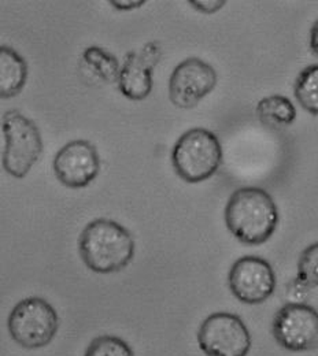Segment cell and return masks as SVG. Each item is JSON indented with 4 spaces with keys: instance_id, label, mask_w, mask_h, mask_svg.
I'll return each instance as SVG.
<instances>
[{
    "instance_id": "cell-18",
    "label": "cell",
    "mask_w": 318,
    "mask_h": 356,
    "mask_svg": "<svg viewBox=\"0 0 318 356\" xmlns=\"http://www.w3.org/2000/svg\"><path fill=\"white\" fill-rule=\"evenodd\" d=\"M189 4L195 10L200 11L203 14H214V13L220 11L225 6V1H221V0H199V1L195 0L193 1V0H191Z\"/></svg>"
},
{
    "instance_id": "cell-1",
    "label": "cell",
    "mask_w": 318,
    "mask_h": 356,
    "mask_svg": "<svg viewBox=\"0 0 318 356\" xmlns=\"http://www.w3.org/2000/svg\"><path fill=\"white\" fill-rule=\"evenodd\" d=\"M225 225L240 243L261 245L277 229L278 210L265 189L257 186L239 188L228 200Z\"/></svg>"
},
{
    "instance_id": "cell-6",
    "label": "cell",
    "mask_w": 318,
    "mask_h": 356,
    "mask_svg": "<svg viewBox=\"0 0 318 356\" xmlns=\"http://www.w3.org/2000/svg\"><path fill=\"white\" fill-rule=\"evenodd\" d=\"M199 348L207 356H247L251 336L243 319L230 312H214L198 330Z\"/></svg>"
},
{
    "instance_id": "cell-5",
    "label": "cell",
    "mask_w": 318,
    "mask_h": 356,
    "mask_svg": "<svg viewBox=\"0 0 318 356\" xmlns=\"http://www.w3.org/2000/svg\"><path fill=\"white\" fill-rule=\"evenodd\" d=\"M11 339L26 350L47 347L59 327L55 309L42 298H26L15 305L7 321Z\"/></svg>"
},
{
    "instance_id": "cell-7",
    "label": "cell",
    "mask_w": 318,
    "mask_h": 356,
    "mask_svg": "<svg viewBox=\"0 0 318 356\" xmlns=\"http://www.w3.org/2000/svg\"><path fill=\"white\" fill-rule=\"evenodd\" d=\"M273 336L280 347L291 353L318 348V312L309 305L288 303L273 319Z\"/></svg>"
},
{
    "instance_id": "cell-9",
    "label": "cell",
    "mask_w": 318,
    "mask_h": 356,
    "mask_svg": "<svg viewBox=\"0 0 318 356\" xmlns=\"http://www.w3.org/2000/svg\"><path fill=\"white\" fill-rule=\"evenodd\" d=\"M229 289L246 305H262L276 289V274L268 261L247 255L237 259L229 270Z\"/></svg>"
},
{
    "instance_id": "cell-10",
    "label": "cell",
    "mask_w": 318,
    "mask_h": 356,
    "mask_svg": "<svg viewBox=\"0 0 318 356\" xmlns=\"http://www.w3.org/2000/svg\"><path fill=\"white\" fill-rule=\"evenodd\" d=\"M52 169L62 185L70 189H81L97 177L100 158L90 141L73 140L56 152Z\"/></svg>"
},
{
    "instance_id": "cell-14",
    "label": "cell",
    "mask_w": 318,
    "mask_h": 356,
    "mask_svg": "<svg viewBox=\"0 0 318 356\" xmlns=\"http://www.w3.org/2000/svg\"><path fill=\"white\" fill-rule=\"evenodd\" d=\"M83 59L104 83H118L121 66L118 59L102 47L91 45L83 52Z\"/></svg>"
},
{
    "instance_id": "cell-19",
    "label": "cell",
    "mask_w": 318,
    "mask_h": 356,
    "mask_svg": "<svg viewBox=\"0 0 318 356\" xmlns=\"http://www.w3.org/2000/svg\"><path fill=\"white\" fill-rule=\"evenodd\" d=\"M110 4L117 10L127 11V10H134V8H138V7L144 6L145 1L144 0H140V1H116V0H113V1H110Z\"/></svg>"
},
{
    "instance_id": "cell-2",
    "label": "cell",
    "mask_w": 318,
    "mask_h": 356,
    "mask_svg": "<svg viewBox=\"0 0 318 356\" xmlns=\"http://www.w3.org/2000/svg\"><path fill=\"white\" fill-rule=\"evenodd\" d=\"M79 252L91 271L117 273L132 262L135 240L121 223L99 218L83 229L79 237Z\"/></svg>"
},
{
    "instance_id": "cell-3",
    "label": "cell",
    "mask_w": 318,
    "mask_h": 356,
    "mask_svg": "<svg viewBox=\"0 0 318 356\" xmlns=\"http://www.w3.org/2000/svg\"><path fill=\"white\" fill-rule=\"evenodd\" d=\"M218 137L205 128H193L179 137L172 151V165L179 177L189 184L213 177L223 165Z\"/></svg>"
},
{
    "instance_id": "cell-17",
    "label": "cell",
    "mask_w": 318,
    "mask_h": 356,
    "mask_svg": "<svg viewBox=\"0 0 318 356\" xmlns=\"http://www.w3.org/2000/svg\"><path fill=\"white\" fill-rule=\"evenodd\" d=\"M84 356H135V354L127 341L106 334L92 340Z\"/></svg>"
},
{
    "instance_id": "cell-13",
    "label": "cell",
    "mask_w": 318,
    "mask_h": 356,
    "mask_svg": "<svg viewBox=\"0 0 318 356\" xmlns=\"http://www.w3.org/2000/svg\"><path fill=\"white\" fill-rule=\"evenodd\" d=\"M255 111L260 121L271 128L289 127L296 120V108L294 103L283 95H271L261 99Z\"/></svg>"
},
{
    "instance_id": "cell-12",
    "label": "cell",
    "mask_w": 318,
    "mask_h": 356,
    "mask_svg": "<svg viewBox=\"0 0 318 356\" xmlns=\"http://www.w3.org/2000/svg\"><path fill=\"white\" fill-rule=\"evenodd\" d=\"M28 80V63L13 47L0 45V99L22 92Z\"/></svg>"
},
{
    "instance_id": "cell-11",
    "label": "cell",
    "mask_w": 318,
    "mask_h": 356,
    "mask_svg": "<svg viewBox=\"0 0 318 356\" xmlns=\"http://www.w3.org/2000/svg\"><path fill=\"white\" fill-rule=\"evenodd\" d=\"M162 58L158 42H150L138 51L127 54L118 77V89L129 100L140 102L150 96L154 87V69Z\"/></svg>"
},
{
    "instance_id": "cell-20",
    "label": "cell",
    "mask_w": 318,
    "mask_h": 356,
    "mask_svg": "<svg viewBox=\"0 0 318 356\" xmlns=\"http://www.w3.org/2000/svg\"><path fill=\"white\" fill-rule=\"evenodd\" d=\"M310 49L318 58V19L310 29Z\"/></svg>"
},
{
    "instance_id": "cell-8",
    "label": "cell",
    "mask_w": 318,
    "mask_h": 356,
    "mask_svg": "<svg viewBox=\"0 0 318 356\" xmlns=\"http://www.w3.org/2000/svg\"><path fill=\"white\" fill-rule=\"evenodd\" d=\"M218 81L214 67L200 58H186L169 79V99L179 108H193L213 92Z\"/></svg>"
},
{
    "instance_id": "cell-15",
    "label": "cell",
    "mask_w": 318,
    "mask_h": 356,
    "mask_svg": "<svg viewBox=\"0 0 318 356\" xmlns=\"http://www.w3.org/2000/svg\"><path fill=\"white\" fill-rule=\"evenodd\" d=\"M294 93L298 103L308 113L318 115V65H310L299 73Z\"/></svg>"
},
{
    "instance_id": "cell-16",
    "label": "cell",
    "mask_w": 318,
    "mask_h": 356,
    "mask_svg": "<svg viewBox=\"0 0 318 356\" xmlns=\"http://www.w3.org/2000/svg\"><path fill=\"white\" fill-rule=\"evenodd\" d=\"M294 284L303 291L318 286V243L309 245L301 254Z\"/></svg>"
},
{
    "instance_id": "cell-4",
    "label": "cell",
    "mask_w": 318,
    "mask_h": 356,
    "mask_svg": "<svg viewBox=\"0 0 318 356\" xmlns=\"http://www.w3.org/2000/svg\"><path fill=\"white\" fill-rule=\"evenodd\" d=\"M1 131L6 141L1 156L3 169L11 177H26L43 154V138L38 125L13 108L3 114Z\"/></svg>"
}]
</instances>
